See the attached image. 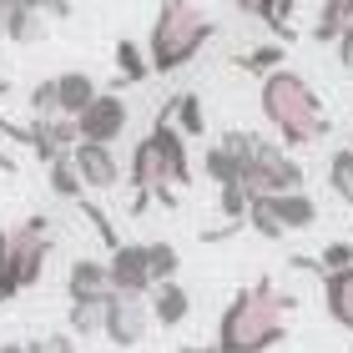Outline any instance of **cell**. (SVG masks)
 Segmentation results:
<instances>
[{
	"label": "cell",
	"instance_id": "cell-1",
	"mask_svg": "<svg viewBox=\"0 0 353 353\" xmlns=\"http://www.w3.org/2000/svg\"><path fill=\"white\" fill-rule=\"evenodd\" d=\"M298 308L293 293H278L272 278H258L252 288H237L232 303L217 318V348L228 353H268L288 339V313Z\"/></svg>",
	"mask_w": 353,
	"mask_h": 353
},
{
	"label": "cell",
	"instance_id": "cell-2",
	"mask_svg": "<svg viewBox=\"0 0 353 353\" xmlns=\"http://www.w3.org/2000/svg\"><path fill=\"white\" fill-rule=\"evenodd\" d=\"M258 106H263V117H268L272 132H278L283 147H318V141L328 137V126H333L323 101H318V91L288 66L263 71Z\"/></svg>",
	"mask_w": 353,
	"mask_h": 353
},
{
	"label": "cell",
	"instance_id": "cell-3",
	"mask_svg": "<svg viewBox=\"0 0 353 353\" xmlns=\"http://www.w3.org/2000/svg\"><path fill=\"white\" fill-rule=\"evenodd\" d=\"M212 36H217V26L197 0H162V10H157V21H152V36H147L152 71L157 76L182 71L187 61H197V51Z\"/></svg>",
	"mask_w": 353,
	"mask_h": 353
},
{
	"label": "cell",
	"instance_id": "cell-4",
	"mask_svg": "<svg viewBox=\"0 0 353 353\" xmlns=\"http://www.w3.org/2000/svg\"><path fill=\"white\" fill-rule=\"evenodd\" d=\"M46 252H51V217L46 212H30L0 232V303L41 283Z\"/></svg>",
	"mask_w": 353,
	"mask_h": 353
},
{
	"label": "cell",
	"instance_id": "cell-5",
	"mask_svg": "<svg viewBox=\"0 0 353 353\" xmlns=\"http://www.w3.org/2000/svg\"><path fill=\"white\" fill-rule=\"evenodd\" d=\"M222 147L232 152L237 162V182L248 192H288V187H303V167L293 162V152L268 141L258 132H228Z\"/></svg>",
	"mask_w": 353,
	"mask_h": 353
},
{
	"label": "cell",
	"instance_id": "cell-6",
	"mask_svg": "<svg viewBox=\"0 0 353 353\" xmlns=\"http://www.w3.org/2000/svg\"><path fill=\"white\" fill-rule=\"evenodd\" d=\"M152 328V308L147 293H111L106 298V318H101V339H111L117 348H137Z\"/></svg>",
	"mask_w": 353,
	"mask_h": 353
},
{
	"label": "cell",
	"instance_id": "cell-7",
	"mask_svg": "<svg viewBox=\"0 0 353 353\" xmlns=\"http://www.w3.org/2000/svg\"><path fill=\"white\" fill-rule=\"evenodd\" d=\"M121 132H126V101L117 91H96L76 111V141H106V147H117Z\"/></svg>",
	"mask_w": 353,
	"mask_h": 353
},
{
	"label": "cell",
	"instance_id": "cell-8",
	"mask_svg": "<svg viewBox=\"0 0 353 353\" xmlns=\"http://www.w3.org/2000/svg\"><path fill=\"white\" fill-rule=\"evenodd\" d=\"M71 162L81 172V187L86 192H111L121 182V162L106 141H71Z\"/></svg>",
	"mask_w": 353,
	"mask_h": 353
},
{
	"label": "cell",
	"instance_id": "cell-9",
	"mask_svg": "<svg viewBox=\"0 0 353 353\" xmlns=\"http://www.w3.org/2000/svg\"><path fill=\"white\" fill-rule=\"evenodd\" d=\"M106 278H111V293H147L152 288L147 243H117L106 258Z\"/></svg>",
	"mask_w": 353,
	"mask_h": 353
},
{
	"label": "cell",
	"instance_id": "cell-10",
	"mask_svg": "<svg viewBox=\"0 0 353 353\" xmlns=\"http://www.w3.org/2000/svg\"><path fill=\"white\" fill-rule=\"evenodd\" d=\"M147 308H152V323L157 328H182L187 313H192V293L176 278H162L147 288Z\"/></svg>",
	"mask_w": 353,
	"mask_h": 353
},
{
	"label": "cell",
	"instance_id": "cell-11",
	"mask_svg": "<svg viewBox=\"0 0 353 353\" xmlns=\"http://www.w3.org/2000/svg\"><path fill=\"white\" fill-rule=\"evenodd\" d=\"M318 278H323L328 318H333L343 333H353V263H348V268H328V272H318Z\"/></svg>",
	"mask_w": 353,
	"mask_h": 353
},
{
	"label": "cell",
	"instance_id": "cell-12",
	"mask_svg": "<svg viewBox=\"0 0 353 353\" xmlns=\"http://www.w3.org/2000/svg\"><path fill=\"white\" fill-rule=\"evenodd\" d=\"M268 202H272V212H278L283 232H303V228H313V222H318V202H313V197H308L303 187H288V192H268Z\"/></svg>",
	"mask_w": 353,
	"mask_h": 353
},
{
	"label": "cell",
	"instance_id": "cell-13",
	"mask_svg": "<svg viewBox=\"0 0 353 353\" xmlns=\"http://www.w3.org/2000/svg\"><path fill=\"white\" fill-rule=\"evenodd\" d=\"M66 293H71V298H106V293H111L106 263H101V258H76L71 272H66Z\"/></svg>",
	"mask_w": 353,
	"mask_h": 353
},
{
	"label": "cell",
	"instance_id": "cell-14",
	"mask_svg": "<svg viewBox=\"0 0 353 353\" xmlns=\"http://www.w3.org/2000/svg\"><path fill=\"white\" fill-rule=\"evenodd\" d=\"M162 117L176 126L182 137H202L207 132V117H202V96L197 91H182V96H172V101L162 106Z\"/></svg>",
	"mask_w": 353,
	"mask_h": 353
},
{
	"label": "cell",
	"instance_id": "cell-15",
	"mask_svg": "<svg viewBox=\"0 0 353 353\" xmlns=\"http://www.w3.org/2000/svg\"><path fill=\"white\" fill-rule=\"evenodd\" d=\"M91 96H96V81H91L86 71H61V76H56V106L66 111V117H76Z\"/></svg>",
	"mask_w": 353,
	"mask_h": 353
},
{
	"label": "cell",
	"instance_id": "cell-16",
	"mask_svg": "<svg viewBox=\"0 0 353 353\" xmlns=\"http://www.w3.org/2000/svg\"><path fill=\"white\" fill-rule=\"evenodd\" d=\"M111 298V293H106ZM106 298H71V333L76 339H96L101 333V318H106Z\"/></svg>",
	"mask_w": 353,
	"mask_h": 353
},
{
	"label": "cell",
	"instance_id": "cell-17",
	"mask_svg": "<svg viewBox=\"0 0 353 353\" xmlns=\"http://www.w3.org/2000/svg\"><path fill=\"white\" fill-rule=\"evenodd\" d=\"M51 187H56V197H66V202H76L86 192L81 187V172H76V162H71V147L51 157Z\"/></svg>",
	"mask_w": 353,
	"mask_h": 353
},
{
	"label": "cell",
	"instance_id": "cell-18",
	"mask_svg": "<svg viewBox=\"0 0 353 353\" xmlns=\"http://www.w3.org/2000/svg\"><path fill=\"white\" fill-rule=\"evenodd\" d=\"M117 66H121V81L126 86H137V81H147V76H152V61H147V51H141L137 41H117Z\"/></svg>",
	"mask_w": 353,
	"mask_h": 353
},
{
	"label": "cell",
	"instance_id": "cell-19",
	"mask_svg": "<svg viewBox=\"0 0 353 353\" xmlns=\"http://www.w3.org/2000/svg\"><path fill=\"white\" fill-rule=\"evenodd\" d=\"M328 187H333V192H339V197L353 207V147L333 152V162H328Z\"/></svg>",
	"mask_w": 353,
	"mask_h": 353
},
{
	"label": "cell",
	"instance_id": "cell-20",
	"mask_svg": "<svg viewBox=\"0 0 353 353\" xmlns=\"http://www.w3.org/2000/svg\"><path fill=\"white\" fill-rule=\"evenodd\" d=\"M147 268H152V283L176 278V268H182V252H176L172 243H147Z\"/></svg>",
	"mask_w": 353,
	"mask_h": 353
},
{
	"label": "cell",
	"instance_id": "cell-21",
	"mask_svg": "<svg viewBox=\"0 0 353 353\" xmlns=\"http://www.w3.org/2000/svg\"><path fill=\"white\" fill-rule=\"evenodd\" d=\"M76 212H81V217L91 222V228H96V237H101V243H106V252H111V248L121 243V237H117V228H111V217H106V212H101V207H96V202H81V197H76Z\"/></svg>",
	"mask_w": 353,
	"mask_h": 353
},
{
	"label": "cell",
	"instance_id": "cell-22",
	"mask_svg": "<svg viewBox=\"0 0 353 353\" xmlns=\"http://www.w3.org/2000/svg\"><path fill=\"white\" fill-rule=\"evenodd\" d=\"M272 66H283V46H258V51L237 56V71H272Z\"/></svg>",
	"mask_w": 353,
	"mask_h": 353
},
{
	"label": "cell",
	"instance_id": "cell-23",
	"mask_svg": "<svg viewBox=\"0 0 353 353\" xmlns=\"http://www.w3.org/2000/svg\"><path fill=\"white\" fill-rule=\"evenodd\" d=\"M56 81H41L36 91H30V121H41V117H56Z\"/></svg>",
	"mask_w": 353,
	"mask_h": 353
},
{
	"label": "cell",
	"instance_id": "cell-24",
	"mask_svg": "<svg viewBox=\"0 0 353 353\" xmlns=\"http://www.w3.org/2000/svg\"><path fill=\"white\" fill-rule=\"evenodd\" d=\"M26 353H76V339H71V333H51V339L26 343Z\"/></svg>",
	"mask_w": 353,
	"mask_h": 353
},
{
	"label": "cell",
	"instance_id": "cell-25",
	"mask_svg": "<svg viewBox=\"0 0 353 353\" xmlns=\"http://www.w3.org/2000/svg\"><path fill=\"white\" fill-rule=\"evenodd\" d=\"M243 15H252V21H263L268 30H272V10H278V0H232Z\"/></svg>",
	"mask_w": 353,
	"mask_h": 353
},
{
	"label": "cell",
	"instance_id": "cell-26",
	"mask_svg": "<svg viewBox=\"0 0 353 353\" xmlns=\"http://www.w3.org/2000/svg\"><path fill=\"white\" fill-rule=\"evenodd\" d=\"M333 51H339V61H343V71L353 76V26H343V30H339V41H333Z\"/></svg>",
	"mask_w": 353,
	"mask_h": 353
},
{
	"label": "cell",
	"instance_id": "cell-27",
	"mask_svg": "<svg viewBox=\"0 0 353 353\" xmlns=\"http://www.w3.org/2000/svg\"><path fill=\"white\" fill-rule=\"evenodd\" d=\"M0 172H15V157L10 152H0Z\"/></svg>",
	"mask_w": 353,
	"mask_h": 353
},
{
	"label": "cell",
	"instance_id": "cell-28",
	"mask_svg": "<svg viewBox=\"0 0 353 353\" xmlns=\"http://www.w3.org/2000/svg\"><path fill=\"white\" fill-rule=\"evenodd\" d=\"M0 353H26V343H0Z\"/></svg>",
	"mask_w": 353,
	"mask_h": 353
},
{
	"label": "cell",
	"instance_id": "cell-29",
	"mask_svg": "<svg viewBox=\"0 0 353 353\" xmlns=\"http://www.w3.org/2000/svg\"><path fill=\"white\" fill-rule=\"evenodd\" d=\"M348 147H353V132H348Z\"/></svg>",
	"mask_w": 353,
	"mask_h": 353
}]
</instances>
